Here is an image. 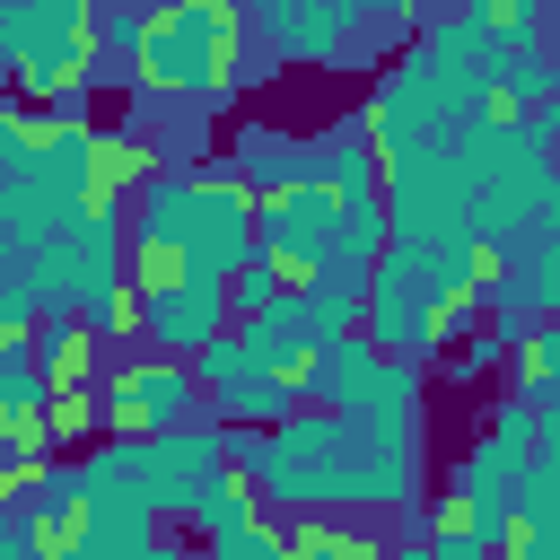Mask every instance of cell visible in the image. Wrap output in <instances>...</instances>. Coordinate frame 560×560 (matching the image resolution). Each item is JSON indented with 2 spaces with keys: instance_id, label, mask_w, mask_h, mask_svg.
<instances>
[{
  "instance_id": "6da1fadb",
  "label": "cell",
  "mask_w": 560,
  "mask_h": 560,
  "mask_svg": "<svg viewBox=\"0 0 560 560\" xmlns=\"http://www.w3.org/2000/svg\"><path fill=\"white\" fill-rule=\"evenodd\" d=\"M245 35H254V18H245L236 0H166V9H149V18H131V9L96 18V44L122 52L140 88H158V96H175V105H210V114H219L228 96H245V88H236L245 61H254Z\"/></svg>"
},
{
  "instance_id": "7a4b0ae2",
  "label": "cell",
  "mask_w": 560,
  "mask_h": 560,
  "mask_svg": "<svg viewBox=\"0 0 560 560\" xmlns=\"http://www.w3.org/2000/svg\"><path fill=\"white\" fill-rule=\"evenodd\" d=\"M262 201H254V184L236 175V158H201V166H158L149 175V192H140V219H131V236H166V245H184L210 280H236L254 254H262Z\"/></svg>"
},
{
  "instance_id": "3957f363",
  "label": "cell",
  "mask_w": 560,
  "mask_h": 560,
  "mask_svg": "<svg viewBox=\"0 0 560 560\" xmlns=\"http://www.w3.org/2000/svg\"><path fill=\"white\" fill-rule=\"evenodd\" d=\"M228 464L262 490V508H359V429L341 411H298L289 429H262V438H228Z\"/></svg>"
},
{
  "instance_id": "277c9868",
  "label": "cell",
  "mask_w": 560,
  "mask_h": 560,
  "mask_svg": "<svg viewBox=\"0 0 560 560\" xmlns=\"http://www.w3.org/2000/svg\"><path fill=\"white\" fill-rule=\"evenodd\" d=\"M192 420H201V376H192V359L131 350L122 368H105V429H114V438H166V429H192Z\"/></svg>"
},
{
  "instance_id": "5b68a950",
  "label": "cell",
  "mask_w": 560,
  "mask_h": 560,
  "mask_svg": "<svg viewBox=\"0 0 560 560\" xmlns=\"http://www.w3.org/2000/svg\"><path fill=\"white\" fill-rule=\"evenodd\" d=\"M122 262H131V228L122 219H70L61 236L26 245V280L44 289L52 315H79V298L105 289V280H122Z\"/></svg>"
},
{
  "instance_id": "8992f818",
  "label": "cell",
  "mask_w": 560,
  "mask_h": 560,
  "mask_svg": "<svg viewBox=\"0 0 560 560\" xmlns=\"http://www.w3.org/2000/svg\"><path fill=\"white\" fill-rule=\"evenodd\" d=\"M525 472H534V402H499L490 420H481V438L464 446V464H455V499H472L499 534L516 525V490H525Z\"/></svg>"
},
{
  "instance_id": "52a82bcc",
  "label": "cell",
  "mask_w": 560,
  "mask_h": 560,
  "mask_svg": "<svg viewBox=\"0 0 560 560\" xmlns=\"http://www.w3.org/2000/svg\"><path fill=\"white\" fill-rule=\"evenodd\" d=\"M131 472H140L158 516H192V499L228 472V429L192 420V429H166V438H131Z\"/></svg>"
},
{
  "instance_id": "ba28073f",
  "label": "cell",
  "mask_w": 560,
  "mask_h": 560,
  "mask_svg": "<svg viewBox=\"0 0 560 560\" xmlns=\"http://www.w3.org/2000/svg\"><path fill=\"white\" fill-rule=\"evenodd\" d=\"M228 280H210V271H192L184 289H166V298H149L140 306V341L158 350V359H201L210 341H228Z\"/></svg>"
},
{
  "instance_id": "9c48e42d",
  "label": "cell",
  "mask_w": 560,
  "mask_h": 560,
  "mask_svg": "<svg viewBox=\"0 0 560 560\" xmlns=\"http://www.w3.org/2000/svg\"><path fill=\"white\" fill-rule=\"evenodd\" d=\"M332 219H341V201H332V184L315 175V184L271 192L254 228H262V254H289V262H306V271H332Z\"/></svg>"
},
{
  "instance_id": "30bf717a",
  "label": "cell",
  "mask_w": 560,
  "mask_h": 560,
  "mask_svg": "<svg viewBox=\"0 0 560 560\" xmlns=\"http://www.w3.org/2000/svg\"><path fill=\"white\" fill-rule=\"evenodd\" d=\"M236 175L254 184V201H271L289 184H315L324 175V149L298 140V131H280V122H254V131H236Z\"/></svg>"
},
{
  "instance_id": "8fae6325",
  "label": "cell",
  "mask_w": 560,
  "mask_h": 560,
  "mask_svg": "<svg viewBox=\"0 0 560 560\" xmlns=\"http://www.w3.org/2000/svg\"><path fill=\"white\" fill-rule=\"evenodd\" d=\"M254 26L271 35V52H280V61H332V52H341V44L359 35V9H350V0H332V9L280 0V9H262Z\"/></svg>"
},
{
  "instance_id": "7c38bea8",
  "label": "cell",
  "mask_w": 560,
  "mask_h": 560,
  "mask_svg": "<svg viewBox=\"0 0 560 560\" xmlns=\"http://www.w3.org/2000/svg\"><path fill=\"white\" fill-rule=\"evenodd\" d=\"M411 534H420L438 560H508V534H499L472 499H455V490H438V499L411 516Z\"/></svg>"
},
{
  "instance_id": "4fadbf2b",
  "label": "cell",
  "mask_w": 560,
  "mask_h": 560,
  "mask_svg": "<svg viewBox=\"0 0 560 560\" xmlns=\"http://www.w3.org/2000/svg\"><path fill=\"white\" fill-rule=\"evenodd\" d=\"M35 368H44L52 394H70V385H105V341H96L79 315H44V332H35Z\"/></svg>"
},
{
  "instance_id": "5bb4252c",
  "label": "cell",
  "mask_w": 560,
  "mask_h": 560,
  "mask_svg": "<svg viewBox=\"0 0 560 560\" xmlns=\"http://www.w3.org/2000/svg\"><path fill=\"white\" fill-rule=\"evenodd\" d=\"M254 516H262V490H254V481H245V472L228 464V472H219V481H210V490L192 499V516H184V525H192V534H201V551H210V542L245 534Z\"/></svg>"
},
{
  "instance_id": "9a60e30c",
  "label": "cell",
  "mask_w": 560,
  "mask_h": 560,
  "mask_svg": "<svg viewBox=\"0 0 560 560\" xmlns=\"http://www.w3.org/2000/svg\"><path fill=\"white\" fill-rule=\"evenodd\" d=\"M394 542L385 534H368V525H350V516H306L298 534H289V560H385Z\"/></svg>"
},
{
  "instance_id": "2e32d148",
  "label": "cell",
  "mask_w": 560,
  "mask_h": 560,
  "mask_svg": "<svg viewBox=\"0 0 560 560\" xmlns=\"http://www.w3.org/2000/svg\"><path fill=\"white\" fill-rule=\"evenodd\" d=\"M201 262L184 254V245H166V236H131V262H122V280H131V298L149 306V298H166V289H184Z\"/></svg>"
},
{
  "instance_id": "e0dca14e",
  "label": "cell",
  "mask_w": 560,
  "mask_h": 560,
  "mask_svg": "<svg viewBox=\"0 0 560 560\" xmlns=\"http://www.w3.org/2000/svg\"><path fill=\"white\" fill-rule=\"evenodd\" d=\"M44 140H52V114L26 105V96H0V184H18L44 158Z\"/></svg>"
},
{
  "instance_id": "ac0fdd59",
  "label": "cell",
  "mask_w": 560,
  "mask_h": 560,
  "mask_svg": "<svg viewBox=\"0 0 560 560\" xmlns=\"http://www.w3.org/2000/svg\"><path fill=\"white\" fill-rule=\"evenodd\" d=\"M508 385H516V402H542V394L560 385V324H551V315L508 350Z\"/></svg>"
},
{
  "instance_id": "d6986e66",
  "label": "cell",
  "mask_w": 560,
  "mask_h": 560,
  "mask_svg": "<svg viewBox=\"0 0 560 560\" xmlns=\"http://www.w3.org/2000/svg\"><path fill=\"white\" fill-rule=\"evenodd\" d=\"M79 324H88L105 350L140 341V298H131V280H105V289H88V298H79Z\"/></svg>"
},
{
  "instance_id": "ffe728a7",
  "label": "cell",
  "mask_w": 560,
  "mask_h": 560,
  "mask_svg": "<svg viewBox=\"0 0 560 560\" xmlns=\"http://www.w3.org/2000/svg\"><path fill=\"white\" fill-rule=\"evenodd\" d=\"M52 438L61 446H105L114 429H105V385H70V394H52Z\"/></svg>"
},
{
  "instance_id": "44dd1931",
  "label": "cell",
  "mask_w": 560,
  "mask_h": 560,
  "mask_svg": "<svg viewBox=\"0 0 560 560\" xmlns=\"http://www.w3.org/2000/svg\"><path fill=\"white\" fill-rule=\"evenodd\" d=\"M464 18L481 26L490 52H534V35H542V9H525V0H481V9H464Z\"/></svg>"
},
{
  "instance_id": "7402d4cb",
  "label": "cell",
  "mask_w": 560,
  "mask_h": 560,
  "mask_svg": "<svg viewBox=\"0 0 560 560\" xmlns=\"http://www.w3.org/2000/svg\"><path fill=\"white\" fill-rule=\"evenodd\" d=\"M289 534H298V525H280V516L262 508V516H254L245 534H228V542H210V560H289Z\"/></svg>"
},
{
  "instance_id": "603a6c76",
  "label": "cell",
  "mask_w": 560,
  "mask_h": 560,
  "mask_svg": "<svg viewBox=\"0 0 560 560\" xmlns=\"http://www.w3.org/2000/svg\"><path fill=\"white\" fill-rule=\"evenodd\" d=\"M508 560H560V516H516L508 525Z\"/></svg>"
},
{
  "instance_id": "cb8c5ba5",
  "label": "cell",
  "mask_w": 560,
  "mask_h": 560,
  "mask_svg": "<svg viewBox=\"0 0 560 560\" xmlns=\"http://www.w3.org/2000/svg\"><path fill=\"white\" fill-rule=\"evenodd\" d=\"M149 560H210V551H201V542H158Z\"/></svg>"
},
{
  "instance_id": "d4e9b609",
  "label": "cell",
  "mask_w": 560,
  "mask_h": 560,
  "mask_svg": "<svg viewBox=\"0 0 560 560\" xmlns=\"http://www.w3.org/2000/svg\"><path fill=\"white\" fill-rule=\"evenodd\" d=\"M385 560H438V551H429V542H420V534H411V542H394V551H385Z\"/></svg>"
},
{
  "instance_id": "484cf974",
  "label": "cell",
  "mask_w": 560,
  "mask_h": 560,
  "mask_svg": "<svg viewBox=\"0 0 560 560\" xmlns=\"http://www.w3.org/2000/svg\"><path fill=\"white\" fill-rule=\"evenodd\" d=\"M18 262H26V254H18V236H9V228H0V280H9V271H18Z\"/></svg>"
},
{
  "instance_id": "4316f807",
  "label": "cell",
  "mask_w": 560,
  "mask_h": 560,
  "mask_svg": "<svg viewBox=\"0 0 560 560\" xmlns=\"http://www.w3.org/2000/svg\"><path fill=\"white\" fill-rule=\"evenodd\" d=\"M9 359H35V341H0V368H9Z\"/></svg>"
},
{
  "instance_id": "83f0119b",
  "label": "cell",
  "mask_w": 560,
  "mask_h": 560,
  "mask_svg": "<svg viewBox=\"0 0 560 560\" xmlns=\"http://www.w3.org/2000/svg\"><path fill=\"white\" fill-rule=\"evenodd\" d=\"M542 228H560V175H551V210H542Z\"/></svg>"
}]
</instances>
